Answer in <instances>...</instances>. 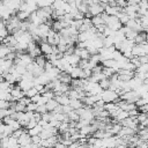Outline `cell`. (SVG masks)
<instances>
[{
	"instance_id": "1",
	"label": "cell",
	"mask_w": 148,
	"mask_h": 148,
	"mask_svg": "<svg viewBox=\"0 0 148 148\" xmlns=\"http://www.w3.org/2000/svg\"><path fill=\"white\" fill-rule=\"evenodd\" d=\"M101 97H102V99H103L105 103L117 102V101L119 99L118 92H116L114 90H111V89H105V90H103L102 94H101Z\"/></svg>"
},
{
	"instance_id": "2",
	"label": "cell",
	"mask_w": 148,
	"mask_h": 148,
	"mask_svg": "<svg viewBox=\"0 0 148 148\" xmlns=\"http://www.w3.org/2000/svg\"><path fill=\"white\" fill-rule=\"evenodd\" d=\"M104 5H105V3H102V2L89 5V9H88V12H89L92 16H95V15H99V14L104 13Z\"/></svg>"
},
{
	"instance_id": "3",
	"label": "cell",
	"mask_w": 148,
	"mask_h": 148,
	"mask_svg": "<svg viewBox=\"0 0 148 148\" xmlns=\"http://www.w3.org/2000/svg\"><path fill=\"white\" fill-rule=\"evenodd\" d=\"M10 95H12V97H13V99L15 101V102H17L18 99H21L22 97H24L25 95H24V91L16 84V86H13V88H12V90H10Z\"/></svg>"
},
{
	"instance_id": "4",
	"label": "cell",
	"mask_w": 148,
	"mask_h": 148,
	"mask_svg": "<svg viewBox=\"0 0 148 148\" xmlns=\"http://www.w3.org/2000/svg\"><path fill=\"white\" fill-rule=\"evenodd\" d=\"M17 141H18V145L22 146V147H27L28 145H30V143L32 142V141H31V135L28 133V131H25L24 133H22V134L18 136Z\"/></svg>"
},
{
	"instance_id": "5",
	"label": "cell",
	"mask_w": 148,
	"mask_h": 148,
	"mask_svg": "<svg viewBox=\"0 0 148 148\" xmlns=\"http://www.w3.org/2000/svg\"><path fill=\"white\" fill-rule=\"evenodd\" d=\"M121 10H123V8H120L119 6H110L108 3L104 5V13H106L108 15L117 16Z\"/></svg>"
},
{
	"instance_id": "6",
	"label": "cell",
	"mask_w": 148,
	"mask_h": 148,
	"mask_svg": "<svg viewBox=\"0 0 148 148\" xmlns=\"http://www.w3.org/2000/svg\"><path fill=\"white\" fill-rule=\"evenodd\" d=\"M16 120L21 124L22 127H27L30 118H29L28 113L25 111H23V112H16Z\"/></svg>"
},
{
	"instance_id": "7",
	"label": "cell",
	"mask_w": 148,
	"mask_h": 148,
	"mask_svg": "<svg viewBox=\"0 0 148 148\" xmlns=\"http://www.w3.org/2000/svg\"><path fill=\"white\" fill-rule=\"evenodd\" d=\"M17 86H18L23 91H27V90H29L30 88H32V87H34V80L21 79V80L17 82Z\"/></svg>"
},
{
	"instance_id": "8",
	"label": "cell",
	"mask_w": 148,
	"mask_h": 148,
	"mask_svg": "<svg viewBox=\"0 0 148 148\" xmlns=\"http://www.w3.org/2000/svg\"><path fill=\"white\" fill-rule=\"evenodd\" d=\"M39 47H40L42 53L45 54V56L53 53V46L50 45L47 42H40V43H39Z\"/></svg>"
},
{
	"instance_id": "9",
	"label": "cell",
	"mask_w": 148,
	"mask_h": 148,
	"mask_svg": "<svg viewBox=\"0 0 148 148\" xmlns=\"http://www.w3.org/2000/svg\"><path fill=\"white\" fill-rule=\"evenodd\" d=\"M146 42H148V35H147V32L145 30L138 32L136 37L134 38V43L135 44H143Z\"/></svg>"
},
{
	"instance_id": "10",
	"label": "cell",
	"mask_w": 148,
	"mask_h": 148,
	"mask_svg": "<svg viewBox=\"0 0 148 148\" xmlns=\"http://www.w3.org/2000/svg\"><path fill=\"white\" fill-rule=\"evenodd\" d=\"M64 58L72 65V66H77L79 65V61L81 60V58L76 54V53H73V54H69V56H64Z\"/></svg>"
},
{
	"instance_id": "11",
	"label": "cell",
	"mask_w": 148,
	"mask_h": 148,
	"mask_svg": "<svg viewBox=\"0 0 148 148\" xmlns=\"http://www.w3.org/2000/svg\"><path fill=\"white\" fill-rule=\"evenodd\" d=\"M61 83H66V84H71V82H72V76H71V74L69 73H66V72H60V74L58 75V77H57Z\"/></svg>"
},
{
	"instance_id": "12",
	"label": "cell",
	"mask_w": 148,
	"mask_h": 148,
	"mask_svg": "<svg viewBox=\"0 0 148 148\" xmlns=\"http://www.w3.org/2000/svg\"><path fill=\"white\" fill-rule=\"evenodd\" d=\"M54 99H56L60 105H67V104H69V101H71V98L68 97L67 94L56 95V96H54Z\"/></svg>"
},
{
	"instance_id": "13",
	"label": "cell",
	"mask_w": 148,
	"mask_h": 148,
	"mask_svg": "<svg viewBox=\"0 0 148 148\" xmlns=\"http://www.w3.org/2000/svg\"><path fill=\"white\" fill-rule=\"evenodd\" d=\"M133 134H136V131L133 130V128H130V127H125V126H121L120 131L118 132V136H128V135H133Z\"/></svg>"
},
{
	"instance_id": "14",
	"label": "cell",
	"mask_w": 148,
	"mask_h": 148,
	"mask_svg": "<svg viewBox=\"0 0 148 148\" xmlns=\"http://www.w3.org/2000/svg\"><path fill=\"white\" fill-rule=\"evenodd\" d=\"M91 23L94 27H97V25H101V24H105V21H104V17H103V13L99 14V15H95L91 17Z\"/></svg>"
},
{
	"instance_id": "15",
	"label": "cell",
	"mask_w": 148,
	"mask_h": 148,
	"mask_svg": "<svg viewBox=\"0 0 148 148\" xmlns=\"http://www.w3.org/2000/svg\"><path fill=\"white\" fill-rule=\"evenodd\" d=\"M10 51H13V50H12V49H10L8 45H6V44L1 43V45H0V59L6 58Z\"/></svg>"
},
{
	"instance_id": "16",
	"label": "cell",
	"mask_w": 148,
	"mask_h": 148,
	"mask_svg": "<svg viewBox=\"0 0 148 148\" xmlns=\"http://www.w3.org/2000/svg\"><path fill=\"white\" fill-rule=\"evenodd\" d=\"M81 73H82V68H80L79 66H73L72 69H71V72H69L71 76L73 79H80Z\"/></svg>"
},
{
	"instance_id": "17",
	"label": "cell",
	"mask_w": 148,
	"mask_h": 148,
	"mask_svg": "<svg viewBox=\"0 0 148 148\" xmlns=\"http://www.w3.org/2000/svg\"><path fill=\"white\" fill-rule=\"evenodd\" d=\"M34 61H35L38 66L44 67V66H45V64H46V61H47V58H46V56H45V54H39V56H37V57L34 59Z\"/></svg>"
},
{
	"instance_id": "18",
	"label": "cell",
	"mask_w": 148,
	"mask_h": 148,
	"mask_svg": "<svg viewBox=\"0 0 148 148\" xmlns=\"http://www.w3.org/2000/svg\"><path fill=\"white\" fill-rule=\"evenodd\" d=\"M16 16L18 17L20 21H27L30 17V13L25 12V10H17L16 12Z\"/></svg>"
},
{
	"instance_id": "19",
	"label": "cell",
	"mask_w": 148,
	"mask_h": 148,
	"mask_svg": "<svg viewBox=\"0 0 148 148\" xmlns=\"http://www.w3.org/2000/svg\"><path fill=\"white\" fill-rule=\"evenodd\" d=\"M58 105H59V103H58V102H57L54 98L49 99V101L46 102V109H47V111H50V112L54 111V109H56Z\"/></svg>"
},
{
	"instance_id": "20",
	"label": "cell",
	"mask_w": 148,
	"mask_h": 148,
	"mask_svg": "<svg viewBox=\"0 0 148 148\" xmlns=\"http://www.w3.org/2000/svg\"><path fill=\"white\" fill-rule=\"evenodd\" d=\"M69 131V123L68 121H61L59 127H58V132L60 134H64V133H67Z\"/></svg>"
},
{
	"instance_id": "21",
	"label": "cell",
	"mask_w": 148,
	"mask_h": 148,
	"mask_svg": "<svg viewBox=\"0 0 148 148\" xmlns=\"http://www.w3.org/2000/svg\"><path fill=\"white\" fill-rule=\"evenodd\" d=\"M69 105L72 106L73 110H77V109L84 106V105H83V102H82L81 99H71V101H69Z\"/></svg>"
},
{
	"instance_id": "22",
	"label": "cell",
	"mask_w": 148,
	"mask_h": 148,
	"mask_svg": "<svg viewBox=\"0 0 148 148\" xmlns=\"http://www.w3.org/2000/svg\"><path fill=\"white\" fill-rule=\"evenodd\" d=\"M127 117H128V112L120 109V111L118 112V114H117L116 118H114V121H116V123H120V121H123V120H124L125 118H127Z\"/></svg>"
},
{
	"instance_id": "23",
	"label": "cell",
	"mask_w": 148,
	"mask_h": 148,
	"mask_svg": "<svg viewBox=\"0 0 148 148\" xmlns=\"http://www.w3.org/2000/svg\"><path fill=\"white\" fill-rule=\"evenodd\" d=\"M42 130H43V127H42L39 124H37L35 127H32V128H30V130H27V131H28V133H29L31 136H35V135H39V133L42 132Z\"/></svg>"
},
{
	"instance_id": "24",
	"label": "cell",
	"mask_w": 148,
	"mask_h": 148,
	"mask_svg": "<svg viewBox=\"0 0 148 148\" xmlns=\"http://www.w3.org/2000/svg\"><path fill=\"white\" fill-rule=\"evenodd\" d=\"M36 2H37L38 8H42V7H52L54 0H36Z\"/></svg>"
},
{
	"instance_id": "25",
	"label": "cell",
	"mask_w": 148,
	"mask_h": 148,
	"mask_svg": "<svg viewBox=\"0 0 148 148\" xmlns=\"http://www.w3.org/2000/svg\"><path fill=\"white\" fill-rule=\"evenodd\" d=\"M98 84L101 86V88H102L103 90H105V89H109V88H110V84H111L110 77H104V79H102V80L98 82Z\"/></svg>"
},
{
	"instance_id": "26",
	"label": "cell",
	"mask_w": 148,
	"mask_h": 148,
	"mask_svg": "<svg viewBox=\"0 0 148 148\" xmlns=\"http://www.w3.org/2000/svg\"><path fill=\"white\" fill-rule=\"evenodd\" d=\"M102 72H103V74H104L105 77H111L113 74L117 73V71L114 68H111V67H103V71Z\"/></svg>"
},
{
	"instance_id": "27",
	"label": "cell",
	"mask_w": 148,
	"mask_h": 148,
	"mask_svg": "<svg viewBox=\"0 0 148 148\" xmlns=\"http://www.w3.org/2000/svg\"><path fill=\"white\" fill-rule=\"evenodd\" d=\"M67 117H68L69 121H77V120H80V116L76 112V110H72L71 112H68L67 113Z\"/></svg>"
},
{
	"instance_id": "28",
	"label": "cell",
	"mask_w": 148,
	"mask_h": 148,
	"mask_svg": "<svg viewBox=\"0 0 148 148\" xmlns=\"http://www.w3.org/2000/svg\"><path fill=\"white\" fill-rule=\"evenodd\" d=\"M117 16H118L119 21L123 23V25H125V24L128 22V20H130V16H128V15H127L125 12H123V10H121V12H120V13H119Z\"/></svg>"
},
{
	"instance_id": "29",
	"label": "cell",
	"mask_w": 148,
	"mask_h": 148,
	"mask_svg": "<svg viewBox=\"0 0 148 148\" xmlns=\"http://www.w3.org/2000/svg\"><path fill=\"white\" fill-rule=\"evenodd\" d=\"M14 110H15L16 112H23V111L27 110V105L17 101V102H15V104H14Z\"/></svg>"
},
{
	"instance_id": "30",
	"label": "cell",
	"mask_w": 148,
	"mask_h": 148,
	"mask_svg": "<svg viewBox=\"0 0 148 148\" xmlns=\"http://www.w3.org/2000/svg\"><path fill=\"white\" fill-rule=\"evenodd\" d=\"M37 94H39V92H38V90H37L35 87H32V88H30L29 90L24 91V95H25L27 97H29V98H32V97L36 96Z\"/></svg>"
},
{
	"instance_id": "31",
	"label": "cell",
	"mask_w": 148,
	"mask_h": 148,
	"mask_svg": "<svg viewBox=\"0 0 148 148\" xmlns=\"http://www.w3.org/2000/svg\"><path fill=\"white\" fill-rule=\"evenodd\" d=\"M136 73H148V64H143V65H140L136 69H135Z\"/></svg>"
},
{
	"instance_id": "32",
	"label": "cell",
	"mask_w": 148,
	"mask_h": 148,
	"mask_svg": "<svg viewBox=\"0 0 148 148\" xmlns=\"http://www.w3.org/2000/svg\"><path fill=\"white\" fill-rule=\"evenodd\" d=\"M9 126H10V128L13 130V132H14V131H17V130H20V128L22 127V126H21V124H20L16 119H15V120H13V121H12V124H9Z\"/></svg>"
},
{
	"instance_id": "33",
	"label": "cell",
	"mask_w": 148,
	"mask_h": 148,
	"mask_svg": "<svg viewBox=\"0 0 148 148\" xmlns=\"http://www.w3.org/2000/svg\"><path fill=\"white\" fill-rule=\"evenodd\" d=\"M9 35V32H8V29H7V27L3 24V25H1L0 27V37H2V38H5V37H7Z\"/></svg>"
},
{
	"instance_id": "34",
	"label": "cell",
	"mask_w": 148,
	"mask_h": 148,
	"mask_svg": "<svg viewBox=\"0 0 148 148\" xmlns=\"http://www.w3.org/2000/svg\"><path fill=\"white\" fill-rule=\"evenodd\" d=\"M37 112H39L40 114L47 112V109H46V104H40V105H37V109H36Z\"/></svg>"
},
{
	"instance_id": "35",
	"label": "cell",
	"mask_w": 148,
	"mask_h": 148,
	"mask_svg": "<svg viewBox=\"0 0 148 148\" xmlns=\"http://www.w3.org/2000/svg\"><path fill=\"white\" fill-rule=\"evenodd\" d=\"M36 109H37V103L30 102V103L27 105V110H25V111H36Z\"/></svg>"
},
{
	"instance_id": "36",
	"label": "cell",
	"mask_w": 148,
	"mask_h": 148,
	"mask_svg": "<svg viewBox=\"0 0 148 148\" xmlns=\"http://www.w3.org/2000/svg\"><path fill=\"white\" fill-rule=\"evenodd\" d=\"M138 58H139V62H140V65L148 64V54H143V56H140V57H138Z\"/></svg>"
},
{
	"instance_id": "37",
	"label": "cell",
	"mask_w": 148,
	"mask_h": 148,
	"mask_svg": "<svg viewBox=\"0 0 148 148\" xmlns=\"http://www.w3.org/2000/svg\"><path fill=\"white\" fill-rule=\"evenodd\" d=\"M10 105V102L6 99H0V109H8Z\"/></svg>"
},
{
	"instance_id": "38",
	"label": "cell",
	"mask_w": 148,
	"mask_h": 148,
	"mask_svg": "<svg viewBox=\"0 0 148 148\" xmlns=\"http://www.w3.org/2000/svg\"><path fill=\"white\" fill-rule=\"evenodd\" d=\"M37 124H38V121H37V120H35V119H30L25 128H27V130H30V128H32V127H35V126H36Z\"/></svg>"
},
{
	"instance_id": "39",
	"label": "cell",
	"mask_w": 148,
	"mask_h": 148,
	"mask_svg": "<svg viewBox=\"0 0 148 148\" xmlns=\"http://www.w3.org/2000/svg\"><path fill=\"white\" fill-rule=\"evenodd\" d=\"M31 141L36 145H39L40 146V142H42V138L39 135H35V136H31Z\"/></svg>"
},
{
	"instance_id": "40",
	"label": "cell",
	"mask_w": 148,
	"mask_h": 148,
	"mask_svg": "<svg viewBox=\"0 0 148 148\" xmlns=\"http://www.w3.org/2000/svg\"><path fill=\"white\" fill-rule=\"evenodd\" d=\"M73 109H72V106L69 105V104H67V105H62V113H68V112H71Z\"/></svg>"
},
{
	"instance_id": "41",
	"label": "cell",
	"mask_w": 148,
	"mask_h": 148,
	"mask_svg": "<svg viewBox=\"0 0 148 148\" xmlns=\"http://www.w3.org/2000/svg\"><path fill=\"white\" fill-rule=\"evenodd\" d=\"M53 148H68V147H67L66 145H64L61 141H58V142L54 145V147H53Z\"/></svg>"
},
{
	"instance_id": "42",
	"label": "cell",
	"mask_w": 148,
	"mask_h": 148,
	"mask_svg": "<svg viewBox=\"0 0 148 148\" xmlns=\"http://www.w3.org/2000/svg\"><path fill=\"white\" fill-rule=\"evenodd\" d=\"M126 1H127V5H139L141 0H126Z\"/></svg>"
},
{
	"instance_id": "43",
	"label": "cell",
	"mask_w": 148,
	"mask_h": 148,
	"mask_svg": "<svg viewBox=\"0 0 148 148\" xmlns=\"http://www.w3.org/2000/svg\"><path fill=\"white\" fill-rule=\"evenodd\" d=\"M89 5H92V3H98V2H101V0H86Z\"/></svg>"
},
{
	"instance_id": "44",
	"label": "cell",
	"mask_w": 148,
	"mask_h": 148,
	"mask_svg": "<svg viewBox=\"0 0 148 148\" xmlns=\"http://www.w3.org/2000/svg\"><path fill=\"white\" fill-rule=\"evenodd\" d=\"M2 138H3V135L0 133V145H1V140H2ZM0 147H1V146H0Z\"/></svg>"
},
{
	"instance_id": "45",
	"label": "cell",
	"mask_w": 148,
	"mask_h": 148,
	"mask_svg": "<svg viewBox=\"0 0 148 148\" xmlns=\"http://www.w3.org/2000/svg\"><path fill=\"white\" fill-rule=\"evenodd\" d=\"M2 42H3V38H2V37H0V44H1Z\"/></svg>"
},
{
	"instance_id": "46",
	"label": "cell",
	"mask_w": 148,
	"mask_h": 148,
	"mask_svg": "<svg viewBox=\"0 0 148 148\" xmlns=\"http://www.w3.org/2000/svg\"><path fill=\"white\" fill-rule=\"evenodd\" d=\"M39 148H45V147L44 146H39Z\"/></svg>"
},
{
	"instance_id": "47",
	"label": "cell",
	"mask_w": 148,
	"mask_h": 148,
	"mask_svg": "<svg viewBox=\"0 0 148 148\" xmlns=\"http://www.w3.org/2000/svg\"><path fill=\"white\" fill-rule=\"evenodd\" d=\"M0 45H1V44H0Z\"/></svg>"
}]
</instances>
